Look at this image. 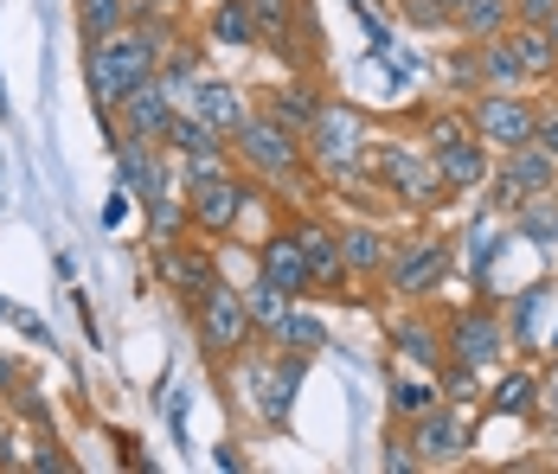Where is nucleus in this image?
Listing matches in <instances>:
<instances>
[{
  "label": "nucleus",
  "mask_w": 558,
  "mask_h": 474,
  "mask_svg": "<svg viewBox=\"0 0 558 474\" xmlns=\"http://www.w3.org/2000/svg\"><path fill=\"white\" fill-rule=\"evenodd\" d=\"M173 39H161V20H129L110 39H97L84 52V84H90V109L110 116L129 90H142L148 77H161V58Z\"/></svg>",
  "instance_id": "1"
},
{
  "label": "nucleus",
  "mask_w": 558,
  "mask_h": 474,
  "mask_svg": "<svg viewBox=\"0 0 558 474\" xmlns=\"http://www.w3.org/2000/svg\"><path fill=\"white\" fill-rule=\"evenodd\" d=\"M231 155H238V167H244L251 180H270V186H282V193H315L308 142H302L295 129L270 122L264 109H251V116H244V129L231 135Z\"/></svg>",
  "instance_id": "2"
},
{
  "label": "nucleus",
  "mask_w": 558,
  "mask_h": 474,
  "mask_svg": "<svg viewBox=\"0 0 558 474\" xmlns=\"http://www.w3.org/2000/svg\"><path fill=\"white\" fill-rule=\"evenodd\" d=\"M231 378H238V404L251 411V417L264 423V429H289V404H295V391H302V372H308V353H289V347H264V353H238L231 360Z\"/></svg>",
  "instance_id": "3"
},
{
  "label": "nucleus",
  "mask_w": 558,
  "mask_h": 474,
  "mask_svg": "<svg viewBox=\"0 0 558 474\" xmlns=\"http://www.w3.org/2000/svg\"><path fill=\"white\" fill-rule=\"evenodd\" d=\"M308 167H315V180H353V173H366V155H373V122H366V109L347 104V97H328L322 116L308 122Z\"/></svg>",
  "instance_id": "4"
},
{
  "label": "nucleus",
  "mask_w": 558,
  "mask_h": 474,
  "mask_svg": "<svg viewBox=\"0 0 558 474\" xmlns=\"http://www.w3.org/2000/svg\"><path fill=\"white\" fill-rule=\"evenodd\" d=\"M366 173L379 180V193H386L398 211H437L449 199L444 173H437V160H430V148L417 142H379L373 135V155H366Z\"/></svg>",
  "instance_id": "5"
},
{
  "label": "nucleus",
  "mask_w": 558,
  "mask_h": 474,
  "mask_svg": "<svg viewBox=\"0 0 558 474\" xmlns=\"http://www.w3.org/2000/svg\"><path fill=\"white\" fill-rule=\"evenodd\" d=\"M449 269H456L449 238H437V231H411V238H398V244L386 251L379 282H386L391 295H404V302H424V295H437V289L449 282Z\"/></svg>",
  "instance_id": "6"
},
{
  "label": "nucleus",
  "mask_w": 558,
  "mask_h": 474,
  "mask_svg": "<svg viewBox=\"0 0 558 474\" xmlns=\"http://www.w3.org/2000/svg\"><path fill=\"white\" fill-rule=\"evenodd\" d=\"M193 333H199V353L213 360V366H231L244 347H257V327H251V308H244V289H231V282H213L206 289V302L193 308Z\"/></svg>",
  "instance_id": "7"
},
{
  "label": "nucleus",
  "mask_w": 558,
  "mask_h": 474,
  "mask_svg": "<svg viewBox=\"0 0 558 474\" xmlns=\"http://www.w3.org/2000/svg\"><path fill=\"white\" fill-rule=\"evenodd\" d=\"M186 211H193V231L199 238H231L244 224V206L257 199L251 173L244 167H225V173H206V180H186Z\"/></svg>",
  "instance_id": "8"
},
{
  "label": "nucleus",
  "mask_w": 558,
  "mask_h": 474,
  "mask_svg": "<svg viewBox=\"0 0 558 474\" xmlns=\"http://www.w3.org/2000/svg\"><path fill=\"white\" fill-rule=\"evenodd\" d=\"M469 129H475V142H488L495 155H513V148H526L533 129H539V97H526V90H475V97H469Z\"/></svg>",
  "instance_id": "9"
},
{
  "label": "nucleus",
  "mask_w": 558,
  "mask_h": 474,
  "mask_svg": "<svg viewBox=\"0 0 558 474\" xmlns=\"http://www.w3.org/2000/svg\"><path fill=\"white\" fill-rule=\"evenodd\" d=\"M482 193H488V211H495V218H513L533 193H558V160L546 155L539 142H526V148H513V155H495V173H488Z\"/></svg>",
  "instance_id": "10"
},
{
  "label": "nucleus",
  "mask_w": 558,
  "mask_h": 474,
  "mask_svg": "<svg viewBox=\"0 0 558 474\" xmlns=\"http://www.w3.org/2000/svg\"><path fill=\"white\" fill-rule=\"evenodd\" d=\"M507 340H513V333H507V315H501V308H488V302H462V308L444 320L449 360H462V366H475V372L501 366Z\"/></svg>",
  "instance_id": "11"
},
{
  "label": "nucleus",
  "mask_w": 558,
  "mask_h": 474,
  "mask_svg": "<svg viewBox=\"0 0 558 474\" xmlns=\"http://www.w3.org/2000/svg\"><path fill=\"white\" fill-rule=\"evenodd\" d=\"M155 276H161L168 295H180V308L193 315L206 302V289L219 282V257L206 244H193V238H168V244H155Z\"/></svg>",
  "instance_id": "12"
},
{
  "label": "nucleus",
  "mask_w": 558,
  "mask_h": 474,
  "mask_svg": "<svg viewBox=\"0 0 558 474\" xmlns=\"http://www.w3.org/2000/svg\"><path fill=\"white\" fill-rule=\"evenodd\" d=\"M173 116H180V97H173L161 77H148V84H142V90H129L104 122L116 129V142H155V148H161V142H168V129H173Z\"/></svg>",
  "instance_id": "13"
},
{
  "label": "nucleus",
  "mask_w": 558,
  "mask_h": 474,
  "mask_svg": "<svg viewBox=\"0 0 558 474\" xmlns=\"http://www.w3.org/2000/svg\"><path fill=\"white\" fill-rule=\"evenodd\" d=\"M475 449V423L462 417L456 404H430L424 417H411V455L417 469H456Z\"/></svg>",
  "instance_id": "14"
},
{
  "label": "nucleus",
  "mask_w": 558,
  "mask_h": 474,
  "mask_svg": "<svg viewBox=\"0 0 558 474\" xmlns=\"http://www.w3.org/2000/svg\"><path fill=\"white\" fill-rule=\"evenodd\" d=\"M282 224L295 231L302 257H308V269H315V289H353V269H347V257H340V224L315 218V211H289Z\"/></svg>",
  "instance_id": "15"
},
{
  "label": "nucleus",
  "mask_w": 558,
  "mask_h": 474,
  "mask_svg": "<svg viewBox=\"0 0 558 474\" xmlns=\"http://www.w3.org/2000/svg\"><path fill=\"white\" fill-rule=\"evenodd\" d=\"M257 276H270L289 302H308V295H315V269H308V257H302V244H295L289 224H277V231L257 244Z\"/></svg>",
  "instance_id": "16"
},
{
  "label": "nucleus",
  "mask_w": 558,
  "mask_h": 474,
  "mask_svg": "<svg viewBox=\"0 0 558 474\" xmlns=\"http://www.w3.org/2000/svg\"><path fill=\"white\" fill-rule=\"evenodd\" d=\"M322 104H328V90H322V77L315 71H295V77H282V84H270L264 90V116L270 122H282V129H295V135H308V122L322 116Z\"/></svg>",
  "instance_id": "17"
},
{
  "label": "nucleus",
  "mask_w": 558,
  "mask_h": 474,
  "mask_svg": "<svg viewBox=\"0 0 558 474\" xmlns=\"http://www.w3.org/2000/svg\"><path fill=\"white\" fill-rule=\"evenodd\" d=\"M180 104L193 109V116H206V122L219 129L225 142H231V135L244 129V116L257 109L251 97H244V90H238V84H225V77H213V71H199V84H193V90H186Z\"/></svg>",
  "instance_id": "18"
},
{
  "label": "nucleus",
  "mask_w": 558,
  "mask_h": 474,
  "mask_svg": "<svg viewBox=\"0 0 558 474\" xmlns=\"http://www.w3.org/2000/svg\"><path fill=\"white\" fill-rule=\"evenodd\" d=\"M430 160H437V173H444L449 193H482L488 173H495V148L475 142V135H462V142H449V148H430Z\"/></svg>",
  "instance_id": "19"
},
{
  "label": "nucleus",
  "mask_w": 558,
  "mask_h": 474,
  "mask_svg": "<svg viewBox=\"0 0 558 474\" xmlns=\"http://www.w3.org/2000/svg\"><path fill=\"white\" fill-rule=\"evenodd\" d=\"M206 39H213V46H231V52H257V46H264V26H257L251 0H213Z\"/></svg>",
  "instance_id": "20"
},
{
  "label": "nucleus",
  "mask_w": 558,
  "mask_h": 474,
  "mask_svg": "<svg viewBox=\"0 0 558 474\" xmlns=\"http://www.w3.org/2000/svg\"><path fill=\"white\" fill-rule=\"evenodd\" d=\"M386 251H391V238L379 231V224H366V218L340 224V257H347V269H353V282H379Z\"/></svg>",
  "instance_id": "21"
},
{
  "label": "nucleus",
  "mask_w": 558,
  "mask_h": 474,
  "mask_svg": "<svg viewBox=\"0 0 558 474\" xmlns=\"http://www.w3.org/2000/svg\"><path fill=\"white\" fill-rule=\"evenodd\" d=\"M391 347H398V353H404L411 366H424V372H444V327H437L430 315H417V308H411V315H398V320H391Z\"/></svg>",
  "instance_id": "22"
},
{
  "label": "nucleus",
  "mask_w": 558,
  "mask_h": 474,
  "mask_svg": "<svg viewBox=\"0 0 558 474\" xmlns=\"http://www.w3.org/2000/svg\"><path fill=\"white\" fill-rule=\"evenodd\" d=\"M507 46H513V58H520V71H526V84H553L558 77V39L546 33V26H507Z\"/></svg>",
  "instance_id": "23"
},
{
  "label": "nucleus",
  "mask_w": 558,
  "mask_h": 474,
  "mask_svg": "<svg viewBox=\"0 0 558 474\" xmlns=\"http://www.w3.org/2000/svg\"><path fill=\"white\" fill-rule=\"evenodd\" d=\"M488 411H495V417H539V378H533V372L526 366H513V372H501V378H495V385H488Z\"/></svg>",
  "instance_id": "24"
},
{
  "label": "nucleus",
  "mask_w": 558,
  "mask_h": 474,
  "mask_svg": "<svg viewBox=\"0 0 558 474\" xmlns=\"http://www.w3.org/2000/svg\"><path fill=\"white\" fill-rule=\"evenodd\" d=\"M173 160H199V155H219V148H231L219 129L206 122V116H193V109L180 104V116H173V129H168V142H161Z\"/></svg>",
  "instance_id": "25"
},
{
  "label": "nucleus",
  "mask_w": 558,
  "mask_h": 474,
  "mask_svg": "<svg viewBox=\"0 0 558 474\" xmlns=\"http://www.w3.org/2000/svg\"><path fill=\"white\" fill-rule=\"evenodd\" d=\"M507 224H513L526 244H539V251H558V193H533V199L513 211Z\"/></svg>",
  "instance_id": "26"
},
{
  "label": "nucleus",
  "mask_w": 558,
  "mask_h": 474,
  "mask_svg": "<svg viewBox=\"0 0 558 474\" xmlns=\"http://www.w3.org/2000/svg\"><path fill=\"white\" fill-rule=\"evenodd\" d=\"M475 52H482V90H526V71L507 46V33L501 39H475Z\"/></svg>",
  "instance_id": "27"
},
{
  "label": "nucleus",
  "mask_w": 558,
  "mask_h": 474,
  "mask_svg": "<svg viewBox=\"0 0 558 474\" xmlns=\"http://www.w3.org/2000/svg\"><path fill=\"white\" fill-rule=\"evenodd\" d=\"M513 26V0H469L456 13V39H501Z\"/></svg>",
  "instance_id": "28"
},
{
  "label": "nucleus",
  "mask_w": 558,
  "mask_h": 474,
  "mask_svg": "<svg viewBox=\"0 0 558 474\" xmlns=\"http://www.w3.org/2000/svg\"><path fill=\"white\" fill-rule=\"evenodd\" d=\"M71 13H77V33H84V46H97V39H110L116 26H129L135 0H71Z\"/></svg>",
  "instance_id": "29"
},
{
  "label": "nucleus",
  "mask_w": 558,
  "mask_h": 474,
  "mask_svg": "<svg viewBox=\"0 0 558 474\" xmlns=\"http://www.w3.org/2000/svg\"><path fill=\"white\" fill-rule=\"evenodd\" d=\"M270 340L289 347V353H308V360H315V353L328 347V327H322V315H308L302 302H289V315H282V327L270 333Z\"/></svg>",
  "instance_id": "30"
},
{
  "label": "nucleus",
  "mask_w": 558,
  "mask_h": 474,
  "mask_svg": "<svg viewBox=\"0 0 558 474\" xmlns=\"http://www.w3.org/2000/svg\"><path fill=\"white\" fill-rule=\"evenodd\" d=\"M244 308H251V327H257V340H270L282 327V315H289V295H282L270 276H257L251 289H244Z\"/></svg>",
  "instance_id": "31"
},
{
  "label": "nucleus",
  "mask_w": 558,
  "mask_h": 474,
  "mask_svg": "<svg viewBox=\"0 0 558 474\" xmlns=\"http://www.w3.org/2000/svg\"><path fill=\"white\" fill-rule=\"evenodd\" d=\"M462 135H475V129H469V109H456V104L430 109V116H424V129H417V142H424V148H449V142H462Z\"/></svg>",
  "instance_id": "32"
},
{
  "label": "nucleus",
  "mask_w": 558,
  "mask_h": 474,
  "mask_svg": "<svg viewBox=\"0 0 558 474\" xmlns=\"http://www.w3.org/2000/svg\"><path fill=\"white\" fill-rule=\"evenodd\" d=\"M430 404H444V398H437V385H424V378H404V372H391V411H398V417L411 423V417H424Z\"/></svg>",
  "instance_id": "33"
},
{
  "label": "nucleus",
  "mask_w": 558,
  "mask_h": 474,
  "mask_svg": "<svg viewBox=\"0 0 558 474\" xmlns=\"http://www.w3.org/2000/svg\"><path fill=\"white\" fill-rule=\"evenodd\" d=\"M398 13H404V26H417V33H456V13H449L444 0H398Z\"/></svg>",
  "instance_id": "34"
},
{
  "label": "nucleus",
  "mask_w": 558,
  "mask_h": 474,
  "mask_svg": "<svg viewBox=\"0 0 558 474\" xmlns=\"http://www.w3.org/2000/svg\"><path fill=\"white\" fill-rule=\"evenodd\" d=\"M533 142L558 160V104H539V129H533Z\"/></svg>",
  "instance_id": "35"
},
{
  "label": "nucleus",
  "mask_w": 558,
  "mask_h": 474,
  "mask_svg": "<svg viewBox=\"0 0 558 474\" xmlns=\"http://www.w3.org/2000/svg\"><path fill=\"white\" fill-rule=\"evenodd\" d=\"M553 13H558V0H513V20L520 26H546Z\"/></svg>",
  "instance_id": "36"
},
{
  "label": "nucleus",
  "mask_w": 558,
  "mask_h": 474,
  "mask_svg": "<svg viewBox=\"0 0 558 474\" xmlns=\"http://www.w3.org/2000/svg\"><path fill=\"white\" fill-rule=\"evenodd\" d=\"M193 0H135V13L129 20H173V13H186Z\"/></svg>",
  "instance_id": "37"
},
{
  "label": "nucleus",
  "mask_w": 558,
  "mask_h": 474,
  "mask_svg": "<svg viewBox=\"0 0 558 474\" xmlns=\"http://www.w3.org/2000/svg\"><path fill=\"white\" fill-rule=\"evenodd\" d=\"M20 378H26V372H20V360H13V353H0V398H7Z\"/></svg>",
  "instance_id": "38"
},
{
  "label": "nucleus",
  "mask_w": 558,
  "mask_h": 474,
  "mask_svg": "<svg viewBox=\"0 0 558 474\" xmlns=\"http://www.w3.org/2000/svg\"><path fill=\"white\" fill-rule=\"evenodd\" d=\"M539 398H546V404H553V411H558V366H553V378L539 385Z\"/></svg>",
  "instance_id": "39"
},
{
  "label": "nucleus",
  "mask_w": 558,
  "mask_h": 474,
  "mask_svg": "<svg viewBox=\"0 0 558 474\" xmlns=\"http://www.w3.org/2000/svg\"><path fill=\"white\" fill-rule=\"evenodd\" d=\"M0 455H7V417H0Z\"/></svg>",
  "instance_id": "40"
},
{
  "label": "nucleus",
  "mask_w": 558,
  "mask_h": 474,
  "mask_svg": "<svg viewBox=\"0 0 558 474\" xmlns=\"http://www.w3.org/2000/svg\"><path fill=\"white\" fill-rule=\"evenodd\" d=\"M444 7H449V13H462V7H469V0H444Z\"/></svg>",
  "instance_id": "41"
},
{
  "label": "nucleus",
  "mask_w": 558,
  "mask_h": 474,
  "mask_svg": "<svg viewBox=\"0 0 558 474\" xmlns=\"http://www.w3.org/2000/svg\"><path fill=\"white\" fill-rule=\"evenodd\" d=\"M546 33H553V39H558V13H553V20H546Z\"/></svg>",
  "instance_id": "42"
}]
</instances>
